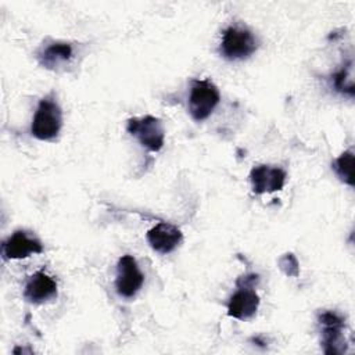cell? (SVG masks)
<instances>
[{"instance_id":"6da1fadb","label":"cell","mask_w":355,"mask_h":355,"mask_svg":"<svg viewBox=\"0 0 355 355\" xmlns=\"http://www.w3.org/2000/svg\"><path fill=\"white\" fill-rule=\"evenodd\" d=\"M62 126V111L53 93L43 97L35 111L31 133L39 140H53Z\"/></svg>"},{"instance_id":"7a4b0ae2","label":"cell","mask_w":355,"mask_h":355,"mask_svg":"<svg viewBox=\"0 0 355 355\" xmlns=\"http://www.w3.org/2000/svg\"><path fill=\"white\" fill-rule=\"evenodd\" d=\"M258 49V40L252 32L243 26L232 25L223 31L220 53L227 60H243Z\"/></svg>"},{"instance_id":"3957f363","label":"cell","mask_w":355,"mask_h":355,"mask_svg":"<svg viewBox=\"0 0 355 355\" xmlns=\"http://www.w3.org/2000/svg\"><path fill=\"white\" fill-rule=\"evenodd\" d=\"M219 90L211 80H194L189 96V111L191 118L197 122L207 119L219 104Z\"/></svg>"},{"instance_id":"277c9868","label":"cell","mask_w":355,"mask_h":355,"mask_svg":"<svg viewBox=\"0 0 355 355\" xmlns=\"http://www.w3.org/2000/svg\"><path fill=\"white\" fill-rule=\"evenodd\" d=\"M128 132L135 136L141 146L150 151H159L165 141V132L159 118L146 115L141 118H130L126 126Z\"/></svg>"},{"instance_id":"5b68a950","label":"cell","mask_w":355,"mask_h":355,"mask_svg":"<svg viewBox=\"0 0 355 355\" xmlns=\"http://www.w3.org/2000/svg\"><path fill=\"white\" fill-rule=\"evenodd\" d=\"M144 283V275L141 273L136 259L126 254L122 255L116 265L115 288L123 298H132L137 294Z\"/></svg>"},{"instance_id":"8992f818","label":"cell","mask_w":355,"mask_h":355,"mask_svg":"<svg viewBox=\"0 0 355 355\" xmlns=\"http://www.w3.org/2000/svg\"><path fill=\"white\" fill-rule=\"evenodd\" d=\"M318 320H319V324L322 326L323 351L326 354H333V355L345 352L347 345H345V340L343 338L344 319L333 311H324L319 313Z\"/></svg>"},{"instance_id":"52a82bcc","label":"cell","mask_w":355,"mask_h":355,"mask_svg":"<svg viewBox=\"0 0 355 355\" xmlns=\"http://www.w3.org/2000/svg\"><path fill=\"white\" fill-rule=\"evenodd\" d=\"M40 252H43L42 243L24 230L14 232L1 244V255L4 259H21L29 257L31 254Z\"/></svg>"},{"instance_id":"ba28073f","label":"cell","mask_w":355,"mask_h":355,"mask_svg":"<svg viewBox=\"0 0 355 355\" xmlns=\"http://www.w3.org/2000/svg\"><path fill=\"white\" fill-rule=\"evenodd\" d=\"M250 180L254 193H272L283 189L286 182V172L277 166L258 165L251 169Z\"/></svg>"},{"instance_id":"9c48e42d","label":"cell","mask_w":355,"mask_h":355,"mask_svg":"<svg viewBox=\"0 0 355 355\" xmlns=\"http://www.w3.org/2000/svg\"><path fill=\"white\" fill-rule=\"evenodd\" d=\"M57 295V282L44 270L35 272L26 282L24 297L31 304H43Z\"/></svg>"},{"instance_id":"30bf717a","label":"cell","mask_w":355,"mask_h":355,"mask_svg":"<svg viewBox=\"0 0 355 355\" xmlns=\"http://www.w3.org/2000/svg\"><path fill=\"white\" fill-rule=\"evenodd\" d=\"M182 232L166 222H159L147 232V241L159 254L172 252L182 243Z\"/></svg>"},{"instance_id":"8fae6325","label":"cell","mask_w":355,"mask_h":355,"mask_svg":"<svg viewBox=\"0 0 355 355\" xmlns=\"http://www.w3.org/2000/svg\"><path fill=\"white\" fill-rule=\"evenodd\" d=\"M258 306V294L250 287H239V290L229 300L227 315L239 320H245L257 313Z\"/></svg>"},{"instance_id":"7c38bea8","label":"cell","mask_w":355,"mask_h":355,"mask_svg":"<svg viewBox=\"0 0 355 355\" xmlns=\"http://www.w3.org/2000/svg\"><path fill=\"white\" fill-rule=\"evenodd\" d=\"M73 49L69 43L65 42H54L46 46L39 54V62L47 69H57L68 64L72 58Z\"/></svg>"},{"instance_id":"4fadbf2b","label":"cell","mask_w":355,"mask_h":355,"mask_svg":"<svg viewBox=\"0 0 355 355\" xmlns=\"http://www.w3.org/2000/svg\"><path fill=\"white\" fill-rule=\"evenodd\" d=\"M333 169L341 182L348 186H354V153L351 150L344 151L333 162Z\"/></svg>"},{"instance_id":"5bb4252c","label":"cell","mask_w":355,"mask_h":355,"mask_svg":"<svg viewBox=\"0 0 355 355\" xmlns=\"http://www.w3.org/2000/svg\"><path fill=\"white\" fill-rule=\"evenodd\" d=\"M333 83L337 92H341L343 94L354 96V73H352V61H348V64L340 69L337 73L333 75Z\"/></svg>"},{"instance_id":"9a60e30c","label":"cell","mask_w":355,"mask_h":355,"mask_svg":"<svg viewBox=\"0 0 355 355\" xmlns=\"http://www.w3.org/2000/svg\"><path fill=\"white\" fill-rule=\"evenodd\" d=\"M258 282H259V276L251 273V275H245V276L239 277V280L236 282V284H237V287H250V288H254Z\"/></svg>"}]
</instances>
